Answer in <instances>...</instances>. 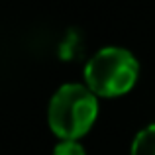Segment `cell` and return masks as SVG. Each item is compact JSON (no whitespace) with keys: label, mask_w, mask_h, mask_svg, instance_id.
<instances>
[{"label":"cell","mask_w":155,"mask_h":155,"mask_svg":"<svg viewBox=\"0 0 155 155\" xmlns=\"http://www.w3.org/2000/svg\"><path fill=\"white\" fill-rule=\"evenodd\" d=\"M98 114V102L91 88L77 83L63 84L49 102V126L59 137L73 140L91 130Z\"/></svg>","instance_id":"obj_1"},{"label":"cell","mask_w":155,"mask_h":155,"mask_svg":"<svg viewBox=\"0 0 155 155\" xmlns=\"http://www.w3.org/2000/svg\"><path fill=\"white\" fill-rule=\"evenodd\" d=\"M132 155H155V124L143 128L132 143Z\"/></svg>","instance_id":"obj_3"},{"label":"cell","mask_w":155,"mask_h":155,"mask_svg":"<svg viewBox=\"0 0 155 155\" xmlns=\"http://www.w3.org/2000/svg\"><path fill=\"white\" fill-rule=\"evenodd\" d=\"M53 155H87V153H84V149H83L81 143H77V141H73V140H65L55 147Z\"/></svg>","instance_id":"obj_4"},{"label":"cell","mask_w":155,"mask_h":155,"mask_svg":"<svg viewBox=\"0 0 155 155\" xmlns=\"http://www.w3.org/2000/svg\"><path fill=\"white\" fill-rule=\"evenodd\" d=\"M140 73L137 59L124 47H104L87 63L84 79L94 94L118 96L134 87Z\"/></svg>","instance_id":"obj_2"}]
</instances>
